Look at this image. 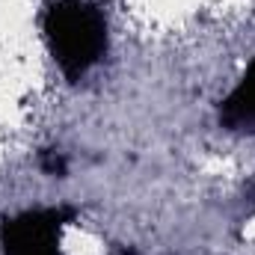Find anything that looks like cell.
Listing matches in <instances>:
<instances>
[{
	"instance_id": "6da1fadb",
	"label": "cell",
	"mask_w": 255,
	"mask_h": 255,
	"mask_svg": "<svg viewBox=\"0 0 255 255\" xmlns=\"http://www.w3.org/2000/svg\"><path fill=\"white\" fill-rule=\"evenodd\" d=\"M45 39L65 77H83L104 57V15L86 0H57L45 12Z\"/></svg>"
},
{
	"instance_id": "7a4b0ae2",
	"label": "cell",
	"mask_w": 255,
	"mask_h": 255,
	"mask_svg": "<svg viewBox=\"0 0 255 255\" xmlns=\"http://www.w3.org/2000/svg\"><path fill=\"white\" fill-rule=\"evenodd\" d=\"M71 220L68 208H33L3 223V255H63V229Z\"/></svg>"
},
{
	"instance_id": "3957f363",
	"label": "cell",
	"mask_w": 255,
	"mask_h": 255,
	"mask_svg": "<svg viewBox=\"0 0 255 255\" xmlns=\"http://www.w3.org/2000/svg\"><path fill=\"white\" fill-rule=\"evenodd\" d=\"M220 119L232 130H255V57L247 65L244 77L235 83V89L226 95Z\"/></svg>"
}]
</instances>
